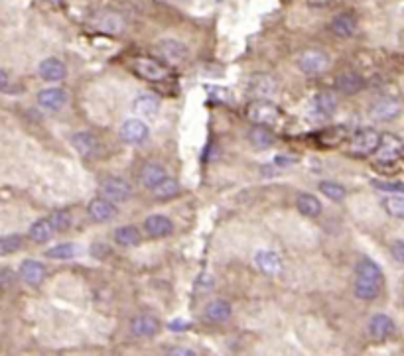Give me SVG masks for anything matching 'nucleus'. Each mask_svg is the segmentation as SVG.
Returning <instances> with one entry per match:
<instances>
[{
  "instance_id": "11",
  "label": "nucleus",
  "mask_w": 404,
  "mask_h": 356,
  "mask_svg": "<svg viewBox=\"0 0 404 356\" xmlns=\"http://www.w3.org/2000/svg\"><path fill=\"white\" fill-rule=\"evenodd\" d=\"M369 335H371V339L373 341H387L390 339L392 335H394V331H396V327H394V321L390 319L389 315H385V313H377L371 317V321H369Z\"/></svg>"
},
{
  "instance_id": "42",
  "label": "nucleus",
  "mask_w": 404,
  "mask_h": 356,
  "mask_svg": "<svg viewBox=\"0 0 404 356\" xmlns=\"http://www.w3.org/2000/svg\"><path fill=\"white\" fill-rule=\"evenodd\" d=\"M168 355H174V356H194L195 351L194 348H186V346H174V348H170L168 351Z\"/></svg>"
},
{
  "instance_id": "16",
  "label": "nucleus",
  "mask_w": 404,
  "mask_h": 356,
  "mask_svg": "<svg viewBox=\"0 0 404 356\" xmlns=\"http://www.w3.org/2000/svg\"><path fill=\"white\" fill-rule=\"evenodd\" d=\"M67 93L63 89H58V87H52V89H44L38 93V104L45 108V110H60L67 104Z\"/></svg>"
},
{
  "instance_id": "27",
  "label": "nucleus",
  "mask_w": 404,
  "mask_h": 356,
  "mask_svg": "<svg viewBox=\"0 0 404 356\" xmlns=\"http://www.w3.org/2000/svg\"><path fill=\"white\" fill-rule=\"evenodd\" d=\"M314 108L315 112L319 117H324V119L333 117L335 110H337V99H335V95H331V93H319V95H315Z\"/></svg>"
},
{
  "instance_id": "10",
  "label": "nucleus",
  "mask_w": 404,
  "mask_h": 356,
  "mask_svg": "<svg viewBox=\"0 0 404 356\" xmlns=\"http://www.w3.org/2000/svg\"><path fill=\"white\" fill-rule=\"evenodd\" d=\"M87 213H89V217L95 223H109V221H113L119 215V207L111 199L97 197L87 205Z\"/></svg>"
},
{
  "instance_id": "23",
  "label": "nucleus",
  "mask_w": 404,
  "mask_h": 356,
  "mask_svg": "<svg viewBox=\"0 0 404 356\" xmlns=\"http://www.w3.org/2000/svg\"><path fill=\"white\" fill-rule=\"evenodd\" d=\"M133 110L140 119H154L160 112V101L152 95H138L133 103Z\"/></svg>"
},
{
  "instance_id": "30",
  "label": "nucleus",
  "mask_w": 404,
  "mask_h": 356,
  "mask_svg": "<svg viewBox=\"0 0 404 356\" xmlns=\"http://www.w3.org/2000/svg\"><path fill=\"white\" fill-rule=\"evenodd\" d=\"M357 278H363V280H369V282L383 285V270L377 266L371 258H363V260H359V264H357Z\"/></svg>"
},
{
  "instance_id": "14",
  "label": "nucleus",
  "mask_w": 404,
  "mask_h": 356,
  "mask_svg": "<svg viewBox=\"0 0 404 356\" xmlns=\"http://www.w3.org/2000/svg\"><path fill=\"white\" fill-rule=\"evenodd\" d=\"M160 331V321L152 315H136L131 321V333L138 339H152Z\"/></svg>"
},
{
  "instance_id": "39",
  "label": "nucleus",
  "mask_w": 404,
  "mask_h": 356,
  "mask_svg": "<svg viewBox=\"0 0 404 356\" xmlns=\"http://www.w3.org/2000/svg\"><path fill=\"white\" fill-rule=\"evenodd\" d=\"M373 185H374V189H381V191L404 193V183H390V181H379V179H374Z\"/></svg>"
},
{
  "instance_id": "4",
  "label": "nucleus",
  "mask_w": 404,
  "mask_h": 356,
  "mask_svg": "<svg viewBox=\"0 0 404 356\" xmlns=\"http://www.w3.org/2000/svg\"><path fill=\"white\" fill-rule=\"evenodd\" d=\"M381 136L383 134H379L374 128H361L353 134L349 142V150L357 156H371L381 144Z\"/></svg>"
},
{
  "instance_id": "24",
  "label": "nucleus",
  "mask_w": 404,
  "mask_h": 356,
  "mask_svg": "<svg viewBox=\"0 0 404 356\" xmlns=\"http://www.w3.org/2000/svg\"><path fill=\"white\" fill-rule=\"evenodd\" d=\"M166 178H168V176H166L164 165H160V163H146V165L142 167V171H140V181H142V185H144L146 189H150V191H152L156 185H160Z\"/></svg>"
},
{
  "instance_id": "47",
  "label": "nucleus",
  "mask_w": 404,
  "mask_h": 356,
  "mask_svg": "<svg viewBox=\"0 0 404 356\" xmlns=\"http://www.w3.org/2000/svg\"><path fill=\"white\" fill-rule=\"evenodd\" d=\"M217 2H221V0H217Z\"/></svg>"
},
{
  "instance_id": "9",
  "label": "nucleus",
  "mask_w": 404,
  "mask_h": 356,
  "mask_svg": "<svg viewBox=\"0 0 404 356\" xmlns=\"http://www.w3.org/2000/svg\"><path fill=\"white\" fill-rule=\"evenodd\" d=\"M247 89L251 93V97H255V99H270L272 95H276L278 83L272 75L256 73L249 79Z\"/></svg>"
},
{
  "instance_id": "41",
  "label": "nucleus",
  "mask_w": 404,
  "mask_h": 356,
  "mask_svg": "<svg viewBox=\"0 0 404 356\" xmlns=\"http://www.w3.org/2000/svg\"><path fill=\"white\" fill-rule=\"evenodd\" d=\"M14 278H16L14 274H12L10 270H6V268H4V270L0 272V285H2V289H8Z\"/></svg>"
},
{
  "instance_id": "25",
  "label": "nucleus",
  "mask_w": 404,
  "mask_h": 356,
  "mask_svg": "<svg viewBox=\"0 0 404 356\" xmlns=\"http://www.w3.org/2000/svg\"><path fill=\"white\" fill-rule=\"evenodd\" d=\"M330 28L337 38H351L357 32V20L353 14H339L331 20Z\"/></svg>"
},
{
  "instance_id": "5",
  "label": "nucleus",
  "mask_w": 404,
  "mask_h": 356,
  "mask_svg": "<svg viewBox=\"0 0 404 356\" xmlns=\"http://www.w3.org/2000/svg\"><path fill=\"white\" fill-rule=\"evenodd\" d=\"M99 193L115 203H124L133 197V185L122 178H106L99 185Z\"/></svg>"
},
{
  "instance_id": "7",
  "label": "nucleus",
  "mask_w": 404,
  "mask_h": 356,
  "mask_svg": "<svg viewBox=\"0 0 404 356\" xmlns=\"http://www.w3.org/2000/svg\"><path fill=\"white\" fill-rule=\"evenodd\" d=\"M131 69L136 77L144 79V81H150V83H158V81H164L168 77V69H166L162 63L158 61L148 60V58H136L133 63H131Z\"/></svg>"
},
{
  "instance_id": "8",
  "label": "nucleus",
  "mask_w": 404,
  "mask_h": 356,
  "mask_svg": "<svg viewBox=\"0 0 404 356\" xmlns=\"http://www.w3.org/2000/svg\"><path fill=\"white\" fill-rule=\"evenodd\" d=\"M156 54L170 65H180L188 60V45L180 40H162L156 45Z\"/></svg>"
},
{
  "instance_id": "33",
  "label": "nucleus",
  "mask_w": 404,
  "mask_h": 356,
  "mask_svg": "<svg viewBox=\"0 0 404 356\" xmlns=\"http://www.w3.org/2000/svg\"><path fill=\"white\" fill-rule=\"evenodd\" d=\"M77 252H79L77 244H74V242H61V244H56V246L47 248L45 256L52 258V260H71V258L77 256Z\"/></svg>"
},
{
  "instance_id": "38",
  "label": "nucleus",
  "mask_w": 404,
  "mask_h": 356,
  "mask_svg": "<svg viewBox=\"0 0 404 356\" xmlns=\"http://www.w3.org/2000/svg\"><path fill=\"white\" fill-rule=\"evenodd\" d=\"M52 224H54V228L56 230H67L69 226H71V217H69V213L67 211H54L49 217H47Z\"/></svg>"
},
{
  "instance_id": "32",
  "label": "nucleus",
  "mask_w": 404,
  "mask_h": 356,
  "mask_svg": "<svg viewBox=\"0 0 404 356\" xmlns=\"http://www.w3.org/2000/svg\"><path fill=\"white\" fill-rule=\"evenodd\" d=\"M381 287H383V285H379V283L369 282V280H363V278H357V280H355V285H353V292H355L357 299H363V301H373L374 297L379 296Z\"/></svg>"
},
{
  "instance_id": "21",
  "label": "nucleus",
  "mask_w": 404,
  "mask_h": 356,
  "mask_svg": "<svg viewBox=\"0 0 404 356\" xmlns=\"http://www.w3.org/2000/svg\"><path fill=\"white\" fill-rule=\"evenodd\" d=\"M255 262L265 276H278L282 272V260H280L278 254L272 252V250H258L255 256Z\"/></svg>"
},
{
  "instance_id": "20",
  "label": "nucleus",
  "mask_w": 404,
  "mask_h": 356,
  "mask_svg": "<svg viewBox=\"0 0 404 356\" xmlns=\"http://www.w3.org/2000/svg\"><path fill=\"white\" fill-rule=\"evenodd\" d=\"M144 230L152 238H166L174 233V223L166 215H150L144 221Z\"/></svg>"
},
{
  "instance_id": "28",
  "label": "nucleus",
  "mask_w": 404,
  "mask_h": 356,
  "mask_svg": "<svg viewBox=\"0 0 404 356\" xmlns=\"http://www.w3.org/2000/svg\"><path fill=\"white\" fill-rule=\"evenodd\" d=\"M115 242L119 244V246H126V248H131V246H138L140 244V230L136 228V226H131V224H126V226H119L117 230H115Z\"/></svg>"
},
{
  "instance_id": "43",
  "label": "nucleus",
  "mask_w": 404,
  "mask_h": 356,
  "mask_svg": "<svg viewBox=\"0 0 404 356\" xmlns=\"http://www.w3.org/2000/svg\"><path fill=\"white\" fill-rule=\"evenodd\" d=\"M192 327V323H188V321H181V319H176V321H172L168 329L170 331H188Z\"/></svg>"
},
{
  "instance_id": "17",
  "label": "nucleus",
  "mask_w": 404,
  "mask_h": 356,
  "mask_svg": "<svg viewBox=\"0 0 404 356\" xmlns=\"http://www.w3.org/2000/svg\"><path fill=\"white\" fill-rule=\"evenodd\" d=\"M71 146L83 158H93L99 152V140H97L95 134L91 132H75L71 136Z\"/></svg>"
},
{
  "instance_id": "31",
  "label": "nucleus",
  "mask_w": 404,
  "mask_h": 356,
  "mask_svg": "<svg viewBox=\"0 0 404 356\" xmlns=\"http://www.w3.org/2000/svg\"><path fill=\"white\" fill-rule=\"evenodd\" d=\"M249 140H251V144H253L255 148L267 150L274 144V134L270 132L267 126L256 124V126L251 128V132H249Z\"/></svg>"
},
{
  "instance_id": "15",
  "label": "nucleus",
  "mask_w": 404,
  "mask_h": 356,
  "mask_svg": "<svg viewBox=\"0 0 404 356\" xmlns=\"http://www.w3.org/2000/svg\"><path fill=\"white\" fill-rule=\"evenodd\" d=\"M20 278L24 280V282L32 285V287H38L40 283L45 280V274H47V270L42 262H38V260H24L22 264H20Z\"/></svg>"
},
{
  "instance_id": "37",
  "label": "nucleus",
  "mask_w": 404,
  "mask_h": 356,
  "mask_svg": "<svg viewBox=\"0 0 404 356\" xmlns=\"http://www.w3.org/2000/svg\"><path fill=\"white\" fill-rule=\"evenodd\" d=\"M22 248V237L20 235H6L0 240V256H8Z\"/></svg>"
},
{
  "instance_id": "13",
  "label": "nucleus",
  "mask_w": 404,
  "mask_h": 356,
  "mask_svg": "<svg viewBox=\"0 0 404 356\" xmlns=\"http://www.w3.org/2000/svg\"><path fill=\"white\" fill-rule=\"evenodd\" d=\"M93 26L103 34L119 36L124 30V18L119 12H99L93 18Z\"/></svg>"
},
{
  "instance_id": "36",
  "label": "nucleus",
  "mask_w": 404,
  "mask_h": 356,
  "mask_svg": "<svg viewBox=\"0 0 404 356\" xmlns=\"http://www.w3.org/2000/svg\"><path fill=\"white\" fill-rule=\"evenodd\" d=\"M383 207L389 213L390 217L394 219H404V197L403 195H392V197H387L383 201Z\"/></svg>"
},
{
  "instance_id": "18",
  "label": "nucleus",
  "mask_w": 404,
  "mask_h": 356,
  "mask_svg": "<svg viewBox=\"0 0 404 356\" xmlns=\"http://www.w3.org/2000/svg\"><path fill=\"white\" fill-rule=\"evenodd\" d=\"M231 315H233V307L227 299H213L205 305V311H203V317L210 323H225L231 319Z\"/></svg>"
},
{
  "instance_id": "12",
  "label": "nucleus",
  "mask_w": 404,
  "mask_h": 356,
  "mask_svg": "<svg viewBox=\"0 0 404 356\" xmlns=\"http://www.w3.org/2000/svg\"><path fill=\"white\" fill-rule=\"evenodd\" d=\"M401 112H403V104L396 99H379L369 110L371 119L377 122H389V120L396 119Z\"/></svg>"
},
{
  "instance_id": "46",
  "label": "nucleus",
  "mask_w": 404,
  "mask_h": 356,
  "mask_svg": "<svg viewBox=\"0 0 404 356\" xmlns=\"http://www.w3.org/2000/svg\"><path fill=\"white\" fill-rule=\"evenodd\" d=\"M49 2H60V0H49Z\"/></svg>"
},
{
  "instance_id": "29",
  "label": "nucleus",
  "mask_w": 404,
  "mask_h": 356,
  "mask_svg": "<svg viewBox=\"0 0 404 356\" xmlns=\"http://www.w3.org/2000/svg\"><path fill=\"white\" fill-rule=\"evenodd\" d=\"M54 233H56V228H54V224H52L49 219H40V221H36L30 226V238L36 244L49 242L52 237H54Z\"/></svg>"
},
{
  "instance_id": "2",
  "label": "nucleus",
  "mask_w": 404,
  "mask_h": 356,
  "mask_svg": "<svg viewBox=\"0 0 404 356\" xmlns=\"http://www.w3.org/2000/svg\"><path fill=\"white\" fill-rule=\"evenodd\" d=\"M296 63H298V69L302 73L317 75L328 69V65H330V56H328L324 49L310 47V49H304V51L300 54Z\"/></svg>"
},
{
  "instance_id": "22",
  "label": "nucleus",
  "mask_w": 404,
  "mask_h": 356,
  "mask_svg": "<svg viewBox=\"0 0 404 356\" xmlns=\"http://www.w3.org/2000/svg\"><path fill=\"white\" fill-rule=\"evenodd\" d=\"M365 87V79L357 71H344L335 79V89L344 95H357Z\"/></svg>"
},
{
  "instance_id": "35",
  "label": "nucleus",
  "mask_w": 404,
  "mask_h": 356,
  "mask_svg": "<svg viewBox=\"0 0 404 356\" xmlns=\"http://www.w3.org/2000/svg\"><path fill=\"white\" fill-rule=\"evenodd\" d=\"M319 191L326 195L328 199L331 201H344L345 197H347V191H345L344 185H339L337 181H322L319 183Z\"/></svg>"
},
{
  "instance_id": "34",
  "label": "nucleus",
  "mask_w": 404,
  "mask_h": 356,
  "mask_svg": "<svg viewBox=\"0 0 404 356\" xmlns=\"http://www.w3.org/2000/svg\"><path fill=\"white\" fill-rule=\"evenodd\" d=\"M152 193H154V197H158V199H170V197L180 193V183L176 179L166 178L160 185H156L152 189Z\"/></svg>"
},
{
  "instance_id": "19",
  "label": "nucleus",
  "mask_w": 404,
  "mask_h": 356,
  "mask_svg": "<svg viewBox=\"0 0 404 356\" xmlns=\"http://www.w3.org/2000/svg\"><path fill=\"white\" fill-rule=\"evenodd\" d=\"M38 73L44 81H49V83H58V81H63L65 75H67V67L63 65V61H60L58 58H47L40 63L38 67Z\"/></svg>"
},
{
  "instance_id": "3",
  "label": "nucleus",
  "mask_w": 404,
  "mask_h": 356,
  "mask_svg": "<svg viewBox=\"0 0 404 356\" xmlns=\"http://www.w3.org/2000/svg\"><path fill=\"white\" fill-rule=\"evenodd\" d=\"M373 156L377 162L385 163V165L399 162L404 156V142L394 134H383L381 144H379V148Z\"/></svg>"
},
{
  "instance_id": "26",
  "label": "nucleus",
  "mask_w": 404,
  "mask_h": 356,
  "mask_svg": "<svg viewBox=\"0 0 404 356\" xmlns=\"http://www.w3.org/2000/svg\"><path fill=\"white\" fill-rule=\"evenodd\" d=\"M296 207H298V211L304 217H310V219L319 217L322 211H324L322 201L312 193H300L298 199H296Z\"/></svg>"
},
{
  "instance_id": "44",
  "label": "nucleus",
  "mask_w": 404,
  "mask_h": 356,
  "mask_svg": "<svg viewBox=\"0 0 404 356\" xmlns=\"http://www.w3.org/2000/svg\"><path fill=\"white\" fill-rule=\"evenodd\" d=\"M8 83H10V79H8V71L6 69H2L0 71V87L4 93H8Z\"/></svg>"
},
{
  "instance_id": "45",
  "label": "nucleus",
  "mask_w": 404,
  "mask_h": 356,
  "mask_svg": "<svg viewBox=\"0 0 404 356\" xmlns=\"http://www.w3.org/2000/svg\"><path fill=\"white\" fill-rule=\"evenodd\" d=\"M330 2H333V0H308L310 6H328Z\"/></svg>"
},
{
  "instance_id": "40",
  "label": "nucleus",
  "mask_w": 404,
  "mask_h": 356,
  "mask_svg": "<svg viewBox=\"0 0 404 356\" xmlns=\"http://www.w3.org/2000/svg\"><path fill=\"white\" fill-rule=\"evenodd\" d=\"M390 254H392V258H394L396 262L404 264V240H396V242H392V246H390Z\"/></svg>"
},
{
  "instance_id": "6",
  "label": "nucleus",
  "mask_w": 404,
  "mask_h": 356,
  "mask_svg": "<svg viewBox=\"0 0 404 356\" xmlns=\"http://www.w3.org/2000/svg\"><path fill=\"white\" fill-rule=\"evenodd\" d=\"M119 136L124 144L138 146V144H144V142L148 140L150 128H148V124H146V122H142V119H140V117H138V119H128L120 124Z\"/></svg>"
},
{
  "instance_id": "1",
  "label": "nucleus",
  "mask_w": 404,
  "mask_h": 356,
  "mask_svg": "<svg viewBox=\"0 0 404 356\" xmlns=\"http://www.w3.org/2000/svg\"><path fill=\"white\" fill-rule=\"evenodd\" d=\"M247 117H249L251 122H255V124L274 126V124L280 122L282 112H280V108H278L276 104L270 103L269 99H256V101H253V103L249 104Z\"/></svg>"
}]
</instances>
